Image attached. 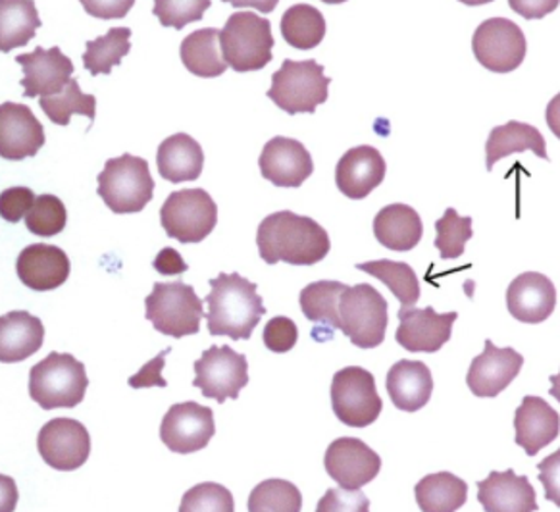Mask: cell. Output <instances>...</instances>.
Masks as SVG:
<instances>
[{"label":"cell","instance_id":"cell-38","mask_svg":"<svg viewBox=\"0 0 560 512\" xmlns=\"http://www.w3.org/2000/svg\"><path fill=\"white\" fill-rule=\"evenodd\" d=\"M40 110L47 114L48 120L57 126H68L72 120V114H83L91 120V126L96 116V98L93 95L83 93L80 81L73 78L58 95L43 96L40 98Z\"/></svg>","mask_w":560,"mask_h":512},{"label":"cell","instance_id":"cell-10","mask_svg":"<svg viewBox=\"0 0 560 512\" xmlns=\"http://www.w3.org/2000/svg\"><path fill=\"white\" fill-rule=\"evenodd\" d=\"M161 224L172 240L200 243L217 228L218 205L205 189L172 193L162 205Z\"/></svg>","mask_w":560,"mask_h":512},{"label":"cell","instance_id":"cell-19","mask_svg":"<svg viewBox=\"0 0 560 512\" xmlns=\"http://www.w3.org/2000/svg\"><path fill=\"white\" fill-rule=\"evenodd\" d=\"M18 65L24 68V96H55L73 80V62L60 47H37L30 55L16 57Z\"/></svg>","mask_w":560,"mask_h":512},{"label":"cell","instance_id":"cell-32","mask_svg":"<svg viewBox=\"0 0 560 512\" xmlns=\"http://www.w3.org/2000/svg\"><path fill=\"white\" fill-rule=\"evenodd\" d=\"M179 57L185 68L197 78H220L228 70L220 32L214 27H205L192 32L182 40Z\"/></svg>","mask_w":560,"mask_h":512},{"label":"cell","instance_id":"cell-31","mask_svg":"<svg viewBox=\"0 0 560 512\" xmlns=\"http://www.w3.org/2000/svg\"><path fill=\"white\" fill-rule=\"evenodd\" d=\"M545 147L547 144H545L544 136L539 133V129L529 124L513 120L504 126H497L491 129L488 143H486V152H488L486 168L491 172L497 162L503 161L514 152L532 151L539 159L549 161Z\"/></svg>","mask_w":560,"mask_h":512},{"label":"cell","instance_id":"cell-30","mask_svg":"<svg viewBox=\"0 0 560 512\" xmlns=\"http://www.w3.org/2000/svg\"><path fill=\"white\" fill-rule=\"evenodd\" d=\"M345 283L341 281H314L301 291L299 303L306 321L316 324L313 337L320 341V334L326 339H334V331L339 329V296L343 293Z\"/></svg>","mask_w":560,"mask_h":512},{"label":"cell","instance_id":"cell-14","mask_svg":"<svg viewBox=\"0 0 560 512\" xmlns=\"http://www.w3.org/2000/svg\"><path fill=\"white\" fill-rule=\"evenodd\" d=\"M37 449L43 461L60 473H72L88 463L91 438L73 418H55L40 428Z\"/></svg>","mask_w":560,"mask_h":512},{"label":"cell","instance_id":"cell-2","mask_svg":"<svg viewBox=\"0 0 560 512\" xmlns=\"http://www.w3.org/2000/svg\"><path fill=\"white\" fill-rule=\"evenodd\" d=\"M209 283L212 291L205 296V303L209 304L207 326L210 336H225L233 341L250 339L266 314L257 283L237 272H220Z\"/></svg>","mask_w":560,"mask_h":512},{"label":"cell","instance_id":"cell-47","mask_svg":"<svg viewBox=\"0 0 560 512\" xmlns=\"http://www.w3.org/2000/svg\"><path fill=\"white\" fill-rule=\"evenodd\" d=\"M172 349H164V351L154 357L151 362H147L143 369L137 372L136 376L129 377V387L133 389H147V387H166L168 382L162 377V370L166 366V357H168Z\"/></svg>","mask_w":560,"mask_h":512},{"label":"cell","instance_id":"cell-8","mask_svg":"<svg viewBox=\"0 0 560 512\" xmlns=\"http://www.w3.org/2000/svg\"><path fill=\"white\" fill-rule=\"evenodd\" d=\"M339 324L354 347L374 349L384 344L389 304L370 283L347 286L339 296Z\"/></svg>","mask_w":560,"mask_h":512},{"label":"cell","instance_id":"cell-5","mask_svg":"<svg viewBox=\"0 0 560 512\" xmlns=\"http://www.w3.org/2000/svg\"><path fill=\"white\" fill-rule=\"evenodd\" d=\"M220 43L225 62L235 72H258L272 62V24L255 12L241 10L228 18Z\"/></svg>","mask_w":560,"mask_h":512},{"label":"cell","instance_id":"cell-22","mask_svg":"<svg viewBox=\"0 0 560 512\" xmlns=\"http://www.w3.org/2000/svg\"><path fill=\"white\" fill-rule=\"evenodd\" d=\"M70 258L62 248L47 243L25 247L16 260V272L25 288L33 291H52L70 278Z\"/></svg>","mask_w":560,"mask_h":512},{"label":"cell","instance_id":"cell-23","mask_svg":"<svg viewBox=\"0 0 560 512\" xmlns=\"http://www.w3.org/2000/svg\"><path fill=\"white\" fill-rule=\"evenodd\" d=\"M506 306L516 321L541 324L555 313L557 289L544 274H521L506 289Z\"/></svg>","mask_w":560,"mask_h":512},{"label":"cell","instance_id":"cell-34","mask_svg":"<svg viewBox=\"0 0 560 512\" xmlns=\"http://www.w3.org/2000/svg\"><path fill=\"white\" fill-rule=\"evenodd\" d=\"M39 27V14L32 0L0 2V50L4 55L16 47H25Z\"/></svg>","mask_w":560,"mask_h":512},{"label":"cell","instance_id":"cell-4","mask_svg":"<svg viewBox=\"0 0 560 512\" xmlns=\"http://www.w3.org/2000/svg\"><path fill=\"white\" fill-rule=\"evenodd\" d=\"M98 197L114 214H136L149 205L154 193V179L149 162L133 154H121L106 161L98 174Z\"/></svg>","mask_w":560,"mask_h":512},{"label":"cell","instance_id":"cell-20","mask_svg":"<svg viewBox=\"0 0 560 512\" xmlns=\"http://www.w3.org/2000/svg\"><path fill=\"white\" fill-rule=\"evenodd\" d=\"M45 144V128L32 108L18 103L0 105V156L7 161H24L35 156Z\"/></svg>","mask_w":560,"mask_h":512},{"label":"cell","instance_id":"cell-21","mask_svg":"<svg viewBox=\"0 0 560 512\" xmlns=\"http://www.w3.org/2000/svg\"><path fill=\"white\" fill-rule=\"evenodd\" d=\"M385 172H387V164L382 152L370 144L354 147L345 152L337 162V189L349 199H366L370 193L382 185Z\"/></svg>","mask_w":560,"mask_h":512},{"label":"cell","instance_id":"cell-43","mask_svg":"<svg viewBox=\"0 0 560 512\" xmlns=\"http://www.w3.org/2000/svg\"><path fill=\"white\" fill-rule=\"evenodd\" d=\"M210 9V0H159L152 14L161 20L162 27L184 30L185 25L199 22Z\"/></svg>","mask_w":560,"mask_h":512},{"label":"cell","instance_id":"cell-3","mask_svg":"<svg viewBox=\"0 0 560 512\" xmlns=\"http://www.w3.org/2000/svg\"><path fill=\"white\" fill-rule=\"evenodd\" d=\"M88 387L85 364L70 352L52 351L30 370V397L43 410L78 407Z\"/></svg>","mask_w":560,"mask_h":512},{"label":"cell","instance_id":"cell-18","mask_svg":"<svg viewBox=\"0 0 560 512\" xmlns=\"http://www.w3.org/2000/svg\"><path fill=\"white\" fill-rule=\"evenodd\" d=\"M260 174L276 187H301L313 176V154L291 137H273L258 159Z\"/></svg>","mask_w":560,"mask_h":512},{"label":"cell","instance_id":"cell-7","mask_svg":"<svg viewBox=\"0 0 560 512\" xmlns=\"http://www.w3.org/2000/svg\"><path fill=\"white\" fill-rule=\"evenodd\" d=\"M324 66L316 60H283L280 70L273 72L272 88L268 89V98L281 110L295 114H314L318 106L328 103L329 80Z\"/></svg>","mask_w":560,"mask_h":512},{"label":"cell","instance_id":"cell-12","mask_svg":"<svg viewBox=\"0 0 560 512\" xmlns=\"http://www.w3.org/2000/svg\"><path fill=\"white\" fill-rule=\"evenodd\" d=\"M192 385L199 387L205 397L222 405L228 399H237L241 389L248 385V362L245 354L233 351L230 345H212L195 362Z\"/></svg>","mask_w":560,"mask_h":512},{"label":"cell","instance_id":"cell-33","mask_svg":"<svg viewBox=\"0 0 560 512\" xmlns=\"http://www.w3.org/2000/svg\"><path fill=\"white\" fill-rule=\"evenodd\" d=\"M417 503L424 512H455L468 499V486L451 473H435L418 481Z\"/></svg>","mask_w":560,"mask_h":512},{"label":"cell","instance_id":"cell-44","mask_svg":"<svg viewBox=\"0 0 560 512\" xmlns=\"http://www.w3.org/2000/svg\"><path fill=\"white\" fill-rule=\"evenodd\" d=\"M318 512H369V497L362 493L361 489H329L326 496L322 497L320 503L316 507Z\"/></svg>","mask_w":560,"mask_h":512},{"label":"cell","instance_id":"cell-17","mask_svg":"<svg viewBox=\"0 0 560 512\" xmlns=\"http://www.w3.org/2000/svg\"><path fill=\"white\" fill-rule=\"evenodd\" d=\"M397 344L410 352H438L453 336V324L458 313L440 314L433 306L399 309Z\"/></svg>","mask_w":560,"mask_h":512},{"label":"cell","instance_id":"cell-49","mask_svg":"<svg viewBox=\"0 0 560 512\" xmlns=\"http://www.w3.org/2000/svg\"><path fill=\"white\" fill-rule=\"evenodd\" d=\"M152 268H154L156 272H161L162 276H179V274H185L189 270V265L185 263L176 248L164 247L161 253H159V256L154 258Z\"/></svg>","mask_w":560,"mask_h":512},{"label":"cell","instance_id":"cell-24","mask_svg":"<svg viewBox=\"0 0 560 512\" xmlns=\"http://www.w3.org/2000/svg\"><path fill=\"white\" fill-rule=\"evenodd\" d=\"M516 445H521L528 456H536L541 449L557 440L560 433L559 412L541 397L526 395L514 417Z\"/></svg>","mask_w":560,"mask_h":512},{"label":"cell","instance_id":"cell-13","mask_svg":"<svg viewBox=\"0 0 560 512\" xmlns=\"http://www.w3.org/2000/svg\"><path fill=\"white\" fill-rule=\"evenodd\" d=\"M217 433L212 408L195 400L172 405L162 418L161 440L170 451L179 455L197 453L207 447Z\"/></svg>","mask_w":560,"mask_h":512},{"label":"cell","instance_id":"cell-26","mask_svg":"<svg viewBox=\"0 0 560 512\" xmlns=\"http://www.w3.org/2000/svg\"><path fill=\"white\" fill-rule=\"evenodd\" d=\"M387 393L392 403L405 412H417L424 408L433 393L430 369L420 361H399L387 372Z\"/></svg>","mask_w":560,"mask_h":512},{"label":"cell","instance_id":"cell-29","mask_svg":"<svg viewBox=\"0 0 560 512\" xmlns=\"http://www.w3.org/2000/svg\"><path fill=\"white\" fill-rule=\"evenodd\" d=\"M374 235L385 248L405 253L420 243L424 235V224L412 207L395 202L377 212L374 218Z\"/></svg>","mask_w":560,"mask_h":512},{"label":"cell","instance_id":"cell-46","mask_svg":"<svg viewBox=\"0 0 560 512\" xmlns=\"http://www.w3.org/2000/svg\"><path fill=\"white\" fill-rule=\"evenodd\" d=\"M35 200L37 197L30 187H10L0 195V217L10 224H18L22 218L30 214Z\"/></svg>","mask_w":560,"mask_h":512},{"label":"cell","instance_id":"cell-28","mask_svg":"<svg viewBox=\"0 0 560 512\" xmlns=\"http://www.w3.org/2000/svg\"><path fill=\"white\" fill-rule=\"evenodd\" d=\"M156 166L162 179L184 184L199 179L205 168V151L191 136L174 133L162 141L156 152Z\"/></svg>","mask_w":560,"mask_h":512},{"label":"cell","instance_id":"cell-11","mask_svg":"<svg viewBox=\"0 0 560 512\" xmlns=\"http://www.w3.org/2000/svg\"><path fill=\"white\" fill-rule=\"evenodd\" d=\"M472 50L476 60L489 72L509 73L521 68L528 53V40L513 20L489 18L474 32Z\"/></svg>","mask_w":560,"mask_h":512},{"label":"cell","instance_id":"cell-27","mask_svg":"<svg viewBox=\"0 0 560 512\" xmlns=\"http://www.w3.org/2000/svg\"><path fill=\"white\" fill-rule=\"evenodd\" d=\"M45 341V326L37 316L12 311L0 316V362L12 364L30 359Z\"/></svg>","mask_w":560,"mask_h":512},{"label":"cell","instance_id":"cell-9","mask_svg":"<svg viewBox=\"0 0 560 512\" xmlns=\"http://www.w3.org/2000/svg\"><path fill=\"white\" fill-rule=\"evenodd\" d=\"M331 408L337 420L349 428L374 424L384 408L374 374L361 366H347L336 372L331 382Z\"/></svg>","mask_w":560,"mask_h":512},{"label":"cell","instance_id":"cell-36","mask_svg":"<svg viewBox=\"0 0 560 512\" xmlns=\"http://www.w3.org/2000/svg\"><path fill=\"white\" fill-rule=\"evenodd\" d=\"M357 270L370 274L380 281H384L387 288L392 289L393 295L399 299L400 309H410L420 301V280L412 266L407 263H395V260H372L357 265Z\"/></svg>","mask_w":560,"mask_h":512},{"label":"cell","instance_id":"cell-39","mask_svg":"<svg viewBox=\"0 0 560 512\" xmlns=\"http://www.w3.org/2000/svg\"><path fill=\"white\" fill-rule=\"evenodd\" d=\"M247 509L250 512H299L303 509V496L295 484L272 478L260 481L250 491Z\"/></svg>","mask_w":560,"mask_h":512},{"label":"cell","instance_id":"cell-42","mask_svg":"<svg viewBox=\"0 0 560 512\" xmlns=\"http://www.w3.org/2000/svg\"><path fill=\"white\" fill-rule=\"evenodd\" d=\"M233 509L232 491L212 481L189 489L179 504L182 512H233Z\"/></svg>","mask_w":560,"mask_h":512},{"label":"cell","instance_id":"cell-15","mask_svg":"<svg viewBox=\"0 0 560 512\" xmlns=\"http://www.w3.org/2000/svg\"><path fill=\"white\" fill-rule=\"evenodd\" d=\"M324 466L331 480L343 489H361L376 478L382 470V458L374 449L357 438H339L331 441Z\"/></svg>","mask_w":560,"mask_h":512},{"label":"cell","instance_id":"cell-40","mask_svg":"<svg viewBox=\"0 0 560 512\" xmlns=\"http://www.w3.org/2000/svg\"><path fill=\"white\" fill-rule=\"evenodd\" d=\"M438 237L433 241L443 260L465 255L466 243L472 240V218L458 217L455 209L445 210V214L435 222Z\"/></svg>","mask_w":560,"mask_h":512},{"label":"cell","instance_id":"cell-41","mask_svg":"<svg viewBox=\"0 0 560 512\" xmlns=\"http://www.w3.org/2000/svg\"><path fill=\"white\" fill-rule=\"evenodd\" d=\"M68 224V210L57 195H39L30 214L25 217V225L33 235L52 237L65 232Z\"/></svg>","mask_w":560,"mask_h":512},{"label":"cell","instance_id":"cell-6","mask_svg":"<svg viewBox=\"0 0 560 512\" xmlns=\"http://www.w3.org/2000/svg\"><path fill=\"white\" fill-rule=\"evenodd\" d=\"M205 301L197 296L195 289L184 281L152 286L151 295L144 299L147 321L152 322L154 329L164 336L182 339L185 336L199 334L200 321L207 318Z\"/></svg>","mask_w":560,"mask_h":512},{"label":"cell","instance_id":"cell-35","mask_svg":"<svg viewBox=\"0 0 560 512\" xmlns=\"http://www.w3.org/2000/svg\"><path fill=\"white\" fill-rule=\"evenodd\" d=\"M280 32L289 47L311 50L324 40L328 25L324 14L313 4H295L281 16Z\"/></svg>","mask_w":560,"mask_h":512},{"label":"cell","instance_id":"cell-37","mask_svg":"<svg viewBox=\"0 0 560 512\" xmlns=\"http://www.w3.org/2000/svg\"><path fill=\"white\" fill-rule=\"evenodd\" d=\"M131 30L129 27H113L103 37L85 43L83 66L91 75L113 73V68L121 65L124 57L131 50Z\"/></svg>","mask_w":560,"mask_h":512},{"label":"cell","instance_id":"cell-16","mask_svg":"<svg viewBox=\"0 0 560 512\" xmlns=\"http://www.w3.org/2000/svg\"><path fill=\"white\" fill-rule=\"evenodd\" d=\"M524 366V357L513 347H497L491 339L466 374V385L476 397L491 399L513 384Z\"/></svg>","mask_w":560,"mask_h":512},{"label":"cell","instance_id":"cell-48","mask_svg":"<svg viewBox=\"0 0 560 512\" xmlns=\"http://www.w3.org/2000/svg\"><path fill=\"white\" fill-rule=\"evenodd\" d=\"M559 461H560V451L557 453H552L545 463L539 465V480L544 481L545 486V497L547 499H551L552 503L559 504L560 507V496H559Z\"/></svg>","mask_w":560,"mask_h":512},{"label":"cell","instance_id":"cell-45","mask_svg":"<svg viewBox=\"0 0 560 512\" xmlns=\"http://www.w3.org/2000/svg\"><path fill=\"white\" fill-rule=\"evenodd\" d=\"M296 339H299V329L295 322L288 316H276L272 321H268L262 334L266 349L272 352L291 351L296 345Z\"/></svg>","mask_w":560,"mask_h":512},{"label":"cell","instance_id":"cell-25","mask_svg":"<svg viewBox=\"0 0 560 512\" xmlns=\"http://www.w3.org/2000/svg\"><path fill=\"white\" fill-rule=\"evenodd\" d=\"M478 501L486 512L537 511L536 489L528 476H518L514 470L491 473L478 481Z\"/></svg>","mask_w":560,"mask_h":512},{"label":"cell","instance_id":"cell-1","mask_svg":"<svg viewBox=\"0 0 560 512\" xmlns=\"http://www.w3.org/2000/svg\"><path fill=\"white\" fill-rule=\"evenodd\" d=\"M257 245L266 265L313 266L328 256L331 241L313 218L280 210L258 225Z\"/></svg>","mask_w":560,"mask_h":512}]
</instances>
